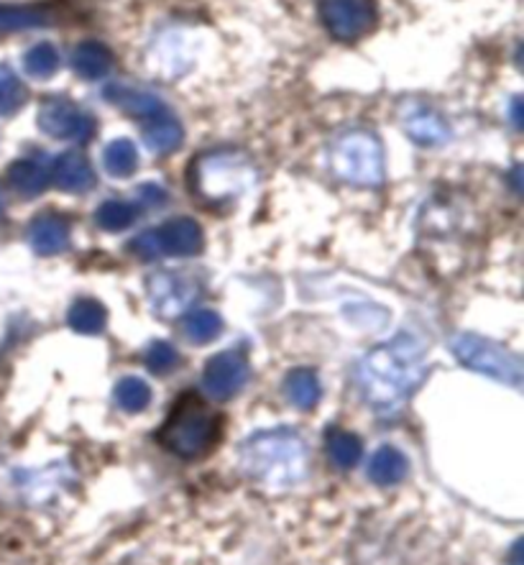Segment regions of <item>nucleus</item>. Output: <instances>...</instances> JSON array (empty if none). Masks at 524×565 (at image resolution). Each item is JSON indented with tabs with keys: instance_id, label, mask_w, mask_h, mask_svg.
<instances>
[{
	"instance_id": "f257e3e1",
	"label": "nucleus",
	"mask_w": 524,
	"mask_h": 565,
	"mask_svg": "<svg viewBox=\"0 0 524 565\" xmlns=\"http://www.w3.org/2000/svg\"><path fill=\"white\" fill-rule=\"evenodd\" d=\"M425 376V349L415 335L399 333L359 363V390L382 415H394L407 405Z\"/></svg>"
},
{
	"instance_id": "f03ea898",
	"label": "nucleus",
	"mask_w": 524,
	"mask_h": 565,
	"mask_svg": "<svg viewBox=\"0 0 524 565\" xmlns=\"http://www.w3.org/2000/svg\"><path fill=\"white\" fill-rule=\"evenodd\" d=\"M240 466L264 489L287 491L308 473V446L289 427L256 433L240 446Z\"/></svg>"
},
{
	"instance_id": "7ed1b4c3",
	"label": "nucleus",
	"mask_w": 524,
	"mask_h": 565,
	"mask_svg": "<svg viewBox=\"0 0 524 565\" xmlns=\"http://www.w3.org/2000/svg\"><path fill=\"white\" fill-rule=\"evenodd\" d=\"M157 438L169 454L195 461V458L207 456L221 440V417L197 394H182Z\"/></svg>"
},
{
	"instance_id": "20e7f679",
	"label": "nucleus",
	"mask_w": 524,
	"mask_h": 565,
	"mask_svg": "<svg viewBox=\"0 0 524 565\" xmlns=\"http://www.w3.org/2000/svg\"><path fill=\"white\" fill-rule=\"evenodd\" d=\"M256 182V172L244 154L233 149H217L195 159V192L207 203L236 200Z\"/></svg>"
},
{
	"instance_id": "39448f33",
	"label": "nucleus",
	"mask_w": 524,
	"mask_h": 565,
	"mask_svg": "<svg viewBox=\"0 0 524 565\" xmlns=\"http://www.w3.org/2000/svg\"><path fill=\"white\" fill-rule=\"evenodd\" d=\"M330 164L343 182L376 188L384 182V151L374 134L349 131L330 149Z\"/></svg>"
},
{
	"instance_id": "423d86ee",
	"label": "nucleus",
	"mask_w": 524,
	"mask_h": 565,
	"mask_svg": "<svg viewBox=\"0 0 524 565\" xmlns=\"http://www.w3.org/2000/svg\"><path fill=\"white\" fill-rule=\"evenodd\" d=\"M450 351L456 359L479 374H486L496 382H504L510 386L522 384V361L489 338L473 335V333H458L450 338Z\"/></svg>"
},
{
	"instance_id": "0eeeda50",
	"label": "nucleus",
	"mask_w": 524,
	"mask_h": 565,
	"mask_svg": "<svg viewBox=\"0 0 524 565\" xmlns=\"http://www.w3.org/2000/svg\"><path fill=\"white\" fill-rule=\"evenodd\" d=\"M203 228L192 217H172L159 228L143 231L131 241V252L143 262L164 256H195L203 252Z\"/></svg>"
},
{
	"instance_id": "6e6552de",
	"label": "nucleus",
	"mask_w": 524,
	"mask_h": 565,
	"mask_svg": "<svg viewBox=\"0 0 524 565\" xmlns=\"http://www.w3.org/2000/svg\"><path fill=\"white\" fill-rule=\"evenodd\" d=\"M320 19L338 42H359L376 29V0H320Z\"/></svg>"
},
{
	"instance_id": "1a4fd4ad",
	"label": "nucleus",
	"mask_w": 524,
	"mask_h": 565,
	"mask_svg": "<svg viewBox=\"0 0 524 565\" xmlns=\"http://www.w3.org/2000/svg\"><path fill=\"white\" fill-rule=\"evenodd\" d=\"M39 128L52 139L87 143L95 136V120L67 98H46L39 108Z\"/></svg>"
},
{
	"instance_id": "9d476101",
	"label": "nucleus",
	"mask_w": 524,
	"mask_h": 565,
	"mask_svg": "<svg viewBox=\"0 0 524 565\" xmlns=\"http://www.w3.org/2000/svg\"><path fill=\"white\" fill-rule=\"evenodd\" d=\"M248 376H252V366H248L244 351H223L205 363L203 386L210 397L225 402L244 390Z\"/></svg>"
},
{
	"instance_id": "9b49d317",
	"label": "nucleus",
	"mask_w": 524,
	"mask_h": 565,
	"mask_svg": "<svg viewBox=\"0 0 524 565\" xmlns=\"http://www.w3.org/2000/svg\"><path fill=\"white\" fill-rule=\"evenodd\" d=\"M200 292L197 281L184 277V274L161 271L149 279V297L159 315H180L192 305Z\"/></svg>"
},
{
	"instance_id": "f8f14e48",
	"label": "nucleus",
	"mask_w": 524,
	"mask_h": 565,
	"mask_svg": "<svg viewBox=\"0 0 524 565\" xmlns=\"http://www.w3.org/2000/svg\"><path fill=\"white\" fill-rule=\"evenodd\" d=\"M405 131L419 147H440L450 139V126L430 105H413L405 113Z\"/></svg>"
},
{
	"instance_id": "ddd939ff",
	"label": "nucleus",
	"mask_w": 524,
	"mask_h": 565,
	"mask_svg": "<svg viewBox=\"0 0 524 565\" xmlns=\"http://www.w3.org/2000/svg\"><path fill=\"white\" fill-rule=\"evenodd\" d=\"M6 177H8V184H11L19 195L36 198V195H42L46 188H50L52 164L42 154L23 157L8 167Z\"/></svg>"
},
{
	"instance_id": "4468645a",
	"label": "nucleus",
	"mask_w": 524,
	"mask_h": 565,
	"mask_svg": "<svg viewBox=\"0 0 524 565\" xmlns=\"http://www.w3.org/2000/svg\"><path fill=\"white\" fill-rule=\"evenodd\" d=\"M29 244L39 256L62 254L69 246V225L62 215H39L29 225Z\"/></svg>"
},
{
	"instance_id": "2eb2a0df",
	"label": "nucleus",
	"mask_w": 524,
	"mask_h": 565,
	"mask_svg": "<svg viewBox=\"0 0 524 565\" xmlns=\"http://www.w3.org/2000/svg\"><path fill=\"white\" fill-rule=\"evenodd\" d=\"M52 180L56 188L69 192V195H83V192L95 188V169L83 154L67 151L52 164Z\"/></svg>"
},
{
	"instance_id": "dca6fc26",
	"label": "nucleus",
	"mask_w": 524,
	"mask_h": 565,
	"mask_svg": "<svg viewBox=\"0 0 524 565\" xmlns=\"http://www.w3.org/2000/svg\"><path fill=\"white\" fill-rule=\"evenodd\" d=\"M105 98H108L113 105H118V108H124L128 116H136L141 120L157 118V116H161V113L169 110L164 100L157 98L154 93L141 90V87L110 85L108 90H105Z\"/></svg>"
},
{
	"instance_id": "f3484780",
	"label": "nucleus",
	"mask_w": 524,
	"mask_h": 565,
	"mask_svg": "<svg viewBox=\"0 0 524 565\" xmlns=\"http://www.w3.org/2000/svg\"><path fill=\"white\" fill-rule=\"evenodd\" d=\"M184 139V131L172 113H161L157 118L143 120V141L154 154H172L174 149H180Z\"/></svg>"
},
{
	"instance_id": "a211bd4d",
	"label": "nucleus",
	"mask_w": 524,
	"mask_h": 565,
	"mask_svg": "<svg viewBox=\"0 0 524 565\" xmlns=\"http://www.w3.org/2000/svg\"><path fill=\"white\" fill-rule=\"evenodd\" d=\"M56 13L46 6H0V34L52 26Z\"/></svg>"
},
{
	"instance_id": "6ab92c4d",
	"label": "nucleus",
	"mask_w": 524,
	"mask_h": 565,
	"mask_svg": "<svg viewBox=\"0 0 524 565\" xmlns=\"http://www.w3.org/2000/svg\"><path fill=\"white\" fill-rule=\"evenodd\" d=\"M72 70L83 79H103L113 70V54L100 42H83L72 52Z\"/></svg>"
},
{
	"instance_id": "aec40b11",
	"label": "nucleus",
	"mask_w": 524,
	"mask_h": 565,
	"mask_svg": "<svg viewBox=\"0 0 524 565\" xmlns=\"http://www.w3.org/2000/svg\"><path fill=\"white\" fill-rule=\"evenodd\" d=\"M407 456L394 446H382L368 463V479L376 487H394L407 476Z\"/></svg>"
},
{
	"instance_id": "412c9836",
	"label": "nucleus",
	"mask_w": 524,
	"mask_h": 565,
	"mask_svg": "<svg viewBox=\"0 0 524 565\" xmlns=\"http://www.w3.org/2000/svg\"><path fill=\"white\" fill-rule=\"evenodd\" d=\"M325 448H328V456H330V461H333V466L343 468V471L356 468L361 461V454H364V446H361L359 435L341 430V427L328 430Z\"/></svg>"
},
{
	"instance_id": "4be33fe9",
	"label": "nucleus",
	"mask_w": 524,
	"mask_h": 565,
	"mask_svg": "<svg viewBox=\"0 0 524 565\" xmlns=\"http://www.w3.org/2000/svg\"><path fill=\"white\" fill-rule=\"evenodd\" d=\"M285 394L297 409H312L320 399V379L312 369H295L285 379Z\"/></svg>"
},
{
	"instance_id": "5701e85b",
	"label": "nucleus",
	"mask_w": 524,
	"mask_h": 565,
	"mask_svg": "<svg viewBox=\"0 0 524 565\" xmlns=\"http://www.w3.org/2000/svg\"><path fill=\"white\" fill-rule=\"evenodd\" d=\"M67 326L75 333L100 335L108 326V312L98 300H77L67 312Z\"/></svg>"
},
{
	"instance_id": "b1692460",
	"label": "nucleus",
	"mask_w": 524,
	"mask_h": 565,
	"mask_svg": "<svg viewBox=\"0 0 524 565\" xmlns=\"http://www.w3.org/2000/svg\"><path fill=\"white\" fill-rule=\"evenodd\" d=\"M139 215V205L128 203V200H105V203L95 210V223L108 233H120L126 231L128 225H133Z\"/></svg>"
},
{
	"instance_id": "393cba45",
	"label": "nucleus",
	"mask_w": 524,
	"mask_h": 565,
	"mask_svg": "<svg viewBox=\"0 0 524 565\" xmlns=\"http://www.w3.org/2000/svg\"><path fill=\"white\" fill-rule=\"evenodd\" d=\"M103 164L108 169L110 177H131L139 167V151L131 139H116L110 141L103 151Z\"/></svg>"
},
{
	"instance_id": "a878e982",
	"label": "nucleus",
	"mask_w": 524,
	"mask_h": 565,
	"mask_svg": "<svg viewBox=\"0 0 524 565\" xmlns=\"http://www.w3.org/2000/svg\"><path fill=\"white\" fill-rule=\"evenodd\" d=\"M23 70L34 79H50L60 70V52L50 42H39L23 54Z\"/></svg>"
},
{
	"instance_id": "bb28decb",
	"label": "nucleus",
	"mask_w": 524,
	"mask_h": 565,
	"mask_svg": "<svg viewBox=\"0 0 524 565\" xmlns=\"http://www.w3.org/2000/svg\"><path fill=\"white\" fill-rule=\"evenodd\" d=\"M182 330H184V335H188V341H192V343H210L221 335L223 320H221V315L213 310H195L184 318Z\"/></svg>"
},
{
	"instance_id": "cd10ccee",
	"label": "nucleus",
	"mask_w": 524,
	"mask_h": 565,
	"mask_svg": "<svg viewBox=\"0 0 524 565\" xmlns=\"http://www.w3.org/2000/svg\"><path fill=\"white\" fill-rule=\"evenodd\" d=\"M26 105V87L13 67L0 64V116H13Z\"/></svg>"
},
{
	"instance_id": "c85d7f7f",
	"label": "nucleus",
	"mask_w": 524,
	"mask_h": 565,
	"mask_svg": "<svg viewBox=\"0 0 524 565\" xmlns=\"http://www.w3.org/2000/svg\"><path fill=\"white\" fill-rule=\"evenodd\" d=\"M113 397H116L120 409L141 412V409L149 407L151 390H149V384L143 382V379L126 376L116 384V392H113Z\"/></svg>"
},
{
	"instance_id": "c756f323",
	"label": "nucleus",
	"mask_w": 524,
	"mask_h": 565,
	"mask_svg": "<svg viewBox=\"0 0 524 565\" xmlns=\"http://www.w3.org/2000/svg\"><path fill=\"white\" fill-rule=\"evenodd\" d=\"M143 361H147V366L154 371V374H169L177 363H180V353H177V349L172 343L167 341H154L149 345L147 356H143Z\"/></svg>"
},
{
	"instance_id": "7c9ffc66",
	"label": "nucleus",
	"mask_w": 524,
	"mask_h": 565,
	"mask_svg": "<svg viewBox=\"0 0 524 565\" xmlns=\"http://www.w3.org/2000/svg\"><path fill=\"white\" fill-rule=\"evenodd\" d=\"M512 120H514V126H522V113H520V98H514V103H512Z\"/></svg>"
},
{
	"instance_id": "2f4dec72",
	"label": "nucleus",
	"mask_w": 524,
	"mask_h": 565,
	"mask_svg": "<svg viewBox=\"0 0 524 565\" xmlns=\"http://www.w3.org/2000/svg\"><path fill=\"white\" fill-rule=\"evenodd\" d=\"M0 215H3V198H0Z\"/></svg>"
}]
</instances>
